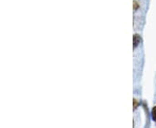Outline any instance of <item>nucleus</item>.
<instances>
[{"label":"nucleus","mask_w":156,"mask_h":128,"mask_svg":"<svg viewBox=\"0 0 156 128\" xmlns=\"http://www.w3.org/2000/svg\"><path fill=\"white\" fill-rule=\"evenodd\" d=\"M152 119L154 122H156V106H154L152 109Z\"/></svg>","instance_id":"obj_2"},{"label":"nucleus","mask_w":156,"mask_h":128,"mask_svg":"<svg viewBox=\"0 0 156 128\" xmlns=\"http://www.w3.org/2000/svg\"><path fill=\"white\" fill-rule=\"evenodd\" d=\"M133 7H134V11H136L138 8H139V4L137 3V1H134V4H133Z\"/></svg>","instance_id":"obj_4"},{"label":"nucleus","mask_w":156,"mask_h":128,"mask_svg":"<svg viewBox=\"0 0 156 128\" xmlns=\"http://www.w3.org/2000/svg\"><path fill=\"white\" fill-rule=\"evenodd\" d=\"M133 104H134V109H136L138 106H139V102L137 101L136 99H134V101H133Z\"/></svg>","instance_id":"obj_3"},{"label":"nucleus","mask_w":156,"mask_h":128,"mask_svg":"<svg viewBox=\"0 0 156 128\" xmlns=\"http://www.w3.org/2000/svg\"><path fill=\"white\" fill-rule=\"evenodd\" d=\"M141 42V38L138 34H134V36H133V48L135 49L138 45Z\"/></svg>","instance_id":"obj_1"}]
</instances>
